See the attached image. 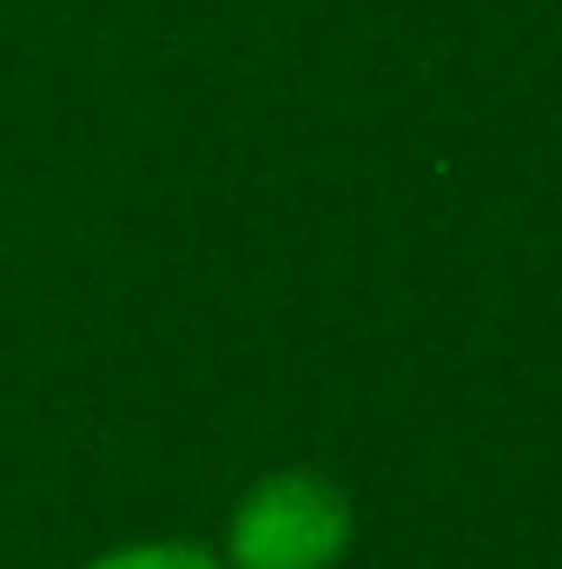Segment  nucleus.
Listing matches in <instances>:
<instances>
[{"mask_svg":"<svg viewBox=\"0 0 562 569\" xmlns=\"http://www.w3.org/2000/svg\"><path fill=\"white\" fill-rule=\"evenodd\" d=\"M351 543V503L338 483L311 470L259 477L232 510V563L239 569H331Z\"/></svg>","mask_w":562,"mask_h":569,"instance_id":"f257e3e1","label":"nucleus"},{"mask_svg":"<svg viewBox=\"0 0 562 569\" xmlns=\"http://www.w3.org/2000/svg\"><path fill=\"white\" fill-rule=\"evenodd\" d=\"M87 569H219V557L199 543H127V550L93 557Z\"/></svg>","mask_w":562,"mask_h":569,"instance_id":"f03ea898","label":"nucleus"}]
</instances>
